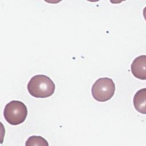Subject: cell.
I'll list each match as a JSON object with an SVG mask.
<instances>
[{
    "label": "cell",
    "instance_id": "obj_1",
    "mask_svg": "<svg viewBox=\"0 0 146 146\" xmlns=\"http://www.w3.org/2000/svg\"><path fill=\"white\" fill-rule=\"evenodd\" d=\"M27 88L31 96L37 98H46L54 94L55 85L48 76L36 75L30 79Z\"/></svg>",
    "mask_w": 146,
    "mask_h": 146
},
{
    "label": "cell",
    "instance_id": "obj_2",
    "mask_svg": "<svg viewBox=\"0 0 146 146\" xmlns=\"http://www.w3.org/2000/svg\"><path fill=\"white\" fill-rule=\"evenodd\" d=\"M5 120L13 125L23 123L27 115L26 105L18 100H12L6 104L3 111Z\"/></svg>",
    "mask_w": 146,
    "mask_h": 146
},
{
    "label": "cell",
    "instance_id": "obj_3",
    "mask_svg": "<svg viewBox=\"0 0 146 146\" xmlns=\"http://www.w3.org/2000/svg\"><path fill=\"white\" fill-rule=\"evenodd\" d=\"M93 98L100 102L110 100L115 92V85L113 80L110 78H100L96 80L92 87Z\"/></svg>",
    "mask_w": 146,
    "mask_h": 146
},
{
    "label": "cell",
    "instance_id": "obj_4",
    "mask_svg": "<svg viewBox=\"0 0 146 146\" xmlns=\"http://www.w3.org/2000/svg\"><path fill=\"white\" fill-rule=\"evenodd\" d=\"M131 71L133 75L139 79H146V56L136 57L131 65Z\"/></svg>",
    "mask_w": 146,
    "mask_h": 146
},
{
    "label": "cell",
    "instance_id": "obj_5",
    "mask_svg": "<svg viewBox=\"0 0 146 146\" xmlns=\"http://www.w3.org/2000/svg\"><path fill=\"white\" fill-rule=\"evenodd\" d=\"M135 109L140 113H146V88L139 90L135 94L133 99Z\"/></svg>",
    "mask_w": 146,
    "mask_h": 146
},
{
    "label": "cell",
    "instance_id": "obj_6",
    "mask_svg": "<svg viewBox=\"0 0 146 146\" xmlns=\"http://www.w3.org/2000/svg\"><path fill=\"white\" fill-rule=\"evenodd\" d=\"M26 146L29 145H48V143L46 139L39 136H31L26 140Z\"/></svg>",
    "mask_w": 146,
    "mask_h": 146
}]
</instances>
